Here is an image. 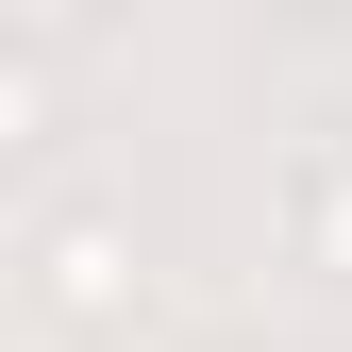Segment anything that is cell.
Instances as JSON below:
<instances>
[{
  "label": "cell",
  "mask_w": 352,
  "mask_h": 352,
  "mask_svg": "<svg viewBox=\"0 0 352 352\" xmlns=\"http://www.w3.org/2000/svg\"><path fill=\"white\" fill-rule=\"evenodd\" d=\"M34 302H51L67 336H135V302H151V252H135V218L67 201L51 235H34Z\"/></svg>",
  "instance_id": "obj_1"
},
{
  "label": "cell",
  "mask_w": 352,
  "mask_h": 352,
  "mask_svg": "<svg viewBox=\"0 0 352 352\" xmlns=\"http://www.w3.org/2000/svg\"><path fill=\"white\" fill-rule=\"evenodd\" d=\"M285 235H302V269H336V285H352V135L285 151Z\"/></svg>",
  "instance_id": "obj_2"
},
{
  "label": "cell",
  "mask_w": 352,
  "mask_h": 352,
  "mask_svg": "<svg viewBox=\"0 0 352 352\" xmlns=\"http://www.w3.org/2000/svg\"><path fill=\"white\" fill-rule=\"evenodd\" d=\"M51 135H67V67L34 51V34H0V168H17V151H51Z\"/></svg>",
  "instance_id": "obj_3"
},
{
  "label": "cell",
  "mask_w": 352,
  "mask_h": 352,
  "mask_svg": "<svg viewBox=\"0 0 352 352\" xmlns=\"http://www.w3.org/2000/svg\"><path fill=\"white\" fill-rule=\"evenodd\" d=\"M285 17H352V0H285Z\"/></svg>",
  "instance_id": "obj_4"
}]
</instances>
